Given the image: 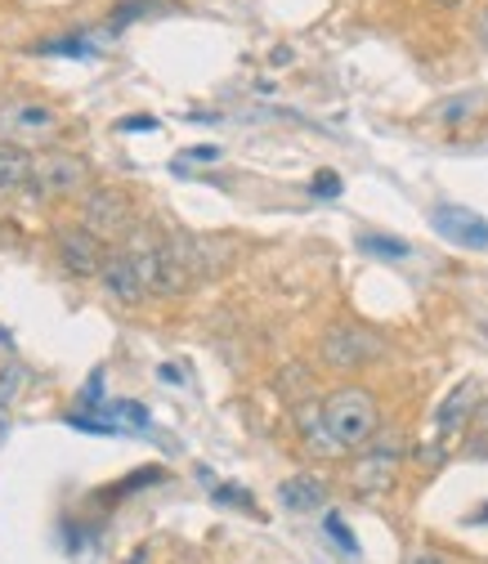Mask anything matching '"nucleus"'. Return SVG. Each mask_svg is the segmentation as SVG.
Instances as JSON below:
<instances>
[{
    "label": "nucleus",
    "mask_w": 488,
    "mask_h": 564,
    "mask_svg": "<svg viewBox=\"0 0 488 564\" xmlns=\"http://www.w3.org/2000/svg\"><path fill=\"white\" fill-rule=\"evenodd\" d=\"M58 256L77 278L104 273V251H99V238L90 229H58Z\"/></svg>",
    "instance_id": "obj_8"
},
{
    "label": "nucleus",
    "mask_w": 488,
    "mask_h": 564,
    "mask_svg": "<svg viewBox=\"0 0 488 564\" xmlns=\"http://www.w3.org/2000/svg\"><path fill=\"white\" fill-rule=\"evenodd\" d=\"M99 386H104V372H90V386H86V403H99V399H104V390H99Z\"/></svg>",
    "instance_id": "obj_20"
},
{
    "label": "nucleus",
    "mask_w": 488,
    "mask_h": 564,
    "mask_svg": "<svg viewBox=\"0 0 488 564\" xmlns=\"http://www.w3.org/2000/svg\"><path fill=\"white\" fill-rule=\"evenodd\" d=\"M416 564H444V560H435V555H422V560H416Z\"/></svg>",
    "instance_id": "obj_25"
},
{
    "label": "nucleus",
    "mask_w": 488,
    "mask_h": 564,
    "mask_svg": "<svg viewBox=\"0 0 488 564\" xmlns=\"http://www.w3.org/2000/svg\"><path fill=\"white\" fill-rule=\"evenodd\" d=\"M121 130H158V117H126Z\"/></svg>",
    "instance_id": "obj_19"
},
{
    "label": "nucleus",
    "mask_w": 488,
    "mask_h": 564,
    "mask_svg": "<svg viewBox=\"0 0 488 564\" xmlns=\"http://www.w3.org/2000/svg\"><path fill=\"white\" fill-rule=\"evenodd\" d=\"M475 394H479V386L475 381H457L453 386V394L440 403V412H435V426H440V435H453L462 421H466V412L475 408Z\"/></svg>",
    "instance_id": "obj_11"
},
{
    "label": "nucleus",
    "mask_w": 488,
    "mask_h": 564,
    "mask_svg": "<svg viewBox=\"0 0 488 564\" xmlns=\"http://www.w3.org/2000/svg\"><path fill=\"white\" fill-rule=\"evenodd\" d=\"M67 426L86 431V435H121V426H104V421H95V416H67Z\"/></svg>",
    "instance_id": "obj_16"
},
{
    "label": "nucleus",
    "mask_w": 488,
    "mask_h": 564,
    "mask_svg": "<svg viewBox=\"0 0 488 564\" xmlns=\"http://www.w3.org/2000/svg\"><path fill=\"white\" fill-rule=\"evenodd\" d=\"M108 412H112V416H126V421H134V426H149V412L139 408V403H112Z\"/></svg>",
    "instance_id": "obj_17"
},
{
    "label": "nucleus",
    "mask_w": 488,
    "mask_h": 564,
    "mask_svg": "<svg viewBox=\"0 0 488 564\" xmlns=\"http://www.w3.org/2000/svg\"><path fill=\"white\" fill-rule=\"evenodd\" d=\"M381 349H386V345H381L377 332H368V327H359V323H336V327L323 332L318 355H323V364L336 368V372H355V368L381 359Z\"/></svg>",
    "instance_id": "obj_3"
},
{
    "label": "nucleus",
    "mask_w": 488,
    "mask_h": 564,
    "mask_svg": "<svg viewBox=\"0 0 488 564\" xmlns=\"http://www.w3.org/2000/svg\"><path fill=\"white\" fill-rule=\"evenodd\" d=\"M314 193H318V197H336V193H340V180H336L332 171H323V175L314 180Z\"/></svg>",
    "instance_id": "obj_18"
},
{
    "label": "nucleus",
    "mask_w": 488,
    "mask_h": 564,
    "mask_svg": "<svg viewBox=\"0 0 488 564\" xmlns=\"http://www.w3.org/2000/svg\"><path fill=\"white\" fill-rule=\"evenodd\" d=\"M435 6H462V0H435Z\"/></svg>",
    "instance_id": "obj_26"
},
{
    "label": "nucleus",
    "mask_w": 488,
    "mask_h": 564,
    "mask_svg": "<svg viewBox=\"0 0 488 564\" xmlns=\"http://www.w3.org/2000/svg\"><path fill=\"white\" fill-rule=\"evenodd\" d=\"M23 381H28V372H23L19 364H10L6 372H0V408H10V403H14V394L23 390Z\"/></svg>",
    "instance_id": "obj_15"
},
{
    "label": "nucleus",
    "mask_w": 488,
    "mask_h": 564,
    "mask_svg": "<svg viewBox=\"0 0 488 564\" xmlns=\"http://www.w3.org/2000/svg\"><path fill=\"white\" fill-rule=\"evenodd\" d=\"M10 440V408H0V444Z\"/></svg>",
    "instance_id": "obj_23"
},
{
    "label": "nucleus",
    "mask_w": 488,
    "mask_h": 564,
    "mask_svg": "<svg viewBox=\"0 0 488 564\" xmlns=\"http://www.w3.org/2000/svg\"><path fill=\"white\" fill-rule=\"evenodd\" d=\"M32 184L41 193H77L86 184V162L73 158V153H41L36 171H32Z\"/></svg>",
    "instance_id": "obj_6"
},
{
    "label": "nucleus",
    "mask_w": 488,
    "mask_h": 564,
    "mask_svg": "<svg viewBox=\"0 0 488 564\" xmlns=\"http://www.w3.org/2000/svg\"><path fill=\"white\" fill-rule=\"evenodd\" d=\"M475 36H479V45H488V10L479 14V23H475Z\"/></svg>",
    "instance_id": "obj_21"
},
{
    "label": "nucleus",
    "mask_w": 488,
    "mask_h": 564,
    "mask_svg": "<svg viewBox=\"0 0 488 564\" xmlns=\"http://www.w3.org/2000/svg\"><path fill=\"white\" fill-rule=\"evenodd\" d=\"M359 247H364L368 256H386V260H403V256H412V247H408L403 238H390V234H364Z\"/></svg>",
    "instance_id": "obj_13"
},
{
    "label": "nucleus",
    "mask_w": 488,
    "mask_h": 564,
    "mask_svg": "<svg viewBox=\"0 0 488 564\" xmlns=\"http://www.w3.org/2000/svg\"><path fill=\"white\" fill-rule=\"evenodd\" d=\"M158 273H162V242H144V238H134V247L117 251L108 264H104V288L134 305V301H144L149 292H158Z\"/></svg>",
    "instance_id": "obj_2"
},
{
    "label": "nucleus",
    "mask_w": 488,
    "mask_h": 564,
    "mask_svg": "<svg viewBox=\"0 0 488 564\" xmlns=\"http://www.w3.org/2000/svg\"><path fill=\"white\" fill-rule=\"evenodd\" d=\"M431 225H435V234H444L448 242H457L466 251H488V225L470 206H435Z\"/></svg>",
    "instance_id": "obj_5"
},
{
    "label": "nucleus",
    "mask_w": 488,
    "mask_h": 564,
    "mask_svg": "<svg viewBox=\"0 0 488 564\" xmlns=\"http://www.w3.org/2000/svg\"><path fill=\"white\" fill-rule=\"evenodd\" d=\"M82 229H90L95 238H121L130 229V202L117 188H95L82 202Z\"/></svg>",
    "instance_id": "obj_4"
},
{
    "label": "nucleus",
    "mask_w": 488,
    "mask_h": 564,
    "mask_svg": "<svg viewBox=\"0 0 488 564\" xmlns=\"http://www.w3.org/2000/svg\"><path fill=\"white\" fill-rule=\"evenodd\" d=\"M54 126V112L45 104H10L0 112V130L6 134H32V130H45Z\"/></svg>",
    "instance_id": "obj_12"
},
{
    "label": "nucleus",
    "mask_w": 488,
    "mask_h": 564,
    "mask_svg": "<svg viewBox=\"0 0 488 564\" xmlns=\"http://www.w3.org/2000/svg\"><path fill=\"white\" fill-rule=\"evenodd\" d=\"M394 475H399V453L394 448H368L355 462L350 484L364 492V498H372V492H390L394 488Z\"/></svg>",
    "instance_id": "obj_7"
},
{
    "label": "nucleus",
    "mask_w": 488,
    "mask_h": 564,
    "mask_svg": "<svg viewBox=\"0 0 488 564\" xmlns=\"http://www.w3.org/2000/svg\"><path fill=\"white\" fill-rule=\"evenodd\" d=\"M484 520H488V507H484Z\"/></svg>",
    "instance_id": "obj_27"
},
{
    "label": "nucleus",
    "mask_w": 488,
    "mask_h": 564,
    "mask_svg": "<svg viewBox=\"0 0 488 564\" xmlns=\"http://www.w3.org/2000/svg\"><path fill=\"white\" fill-rule=\"evenodd\" d=\"M278 492H283V507L288 511H318L327 502V484L318 475H292Z\"/></svg>",
    "instance_id": "obj_10"
},
{
    "label": "nucleus",
    "mask_w": 488,
    "mask_h": 564,
    "mask_svg": "<svg viewBox=\"0 0 488 564\" xmlns=\"http://www.w3.org/2000/svg\"><path fill=\"white\" fill-rule=\"evenodd\" d=\"M318 416H323V444L327 453H340V448H364L372 435H377V399L359 386H345L336 394H327L318 403Z\"/></svg>",
    "instance_id": "obj_1"
},
{
    "label": "nucleus",
    "mask_w": 488,
    "mask_h": 564,
    "mask_svg": "<svg viewBox=\"0 0 488 564\" xmlns=\"http://www.w3.org/2000/svg\"><path fill=\"white\" fill-rule=\"evenodd\" d=\"M158 377H162V381H171V386H175V381H180V368H171V364H166V368H162V372H158Z\"/></svg>",
    "instance_id": "obj_24"
},
{
    "label": "nucleus",
    "mask_w": 488,
    "mask_h": 564,
    "mask_svg": "<svg viewBox=\"0 0 488 564\" xmlns=\"http://www.w3.org/2000/svg\"><path fill=\"white\" fill-rule=\"evenodd\" d=\"M32 171H36V158L23 144H14V139H0V193L32 184Z\"/></svg>",
    "instance_id": "obj_9"
},
{
    "label": "nucleus",
    "mask_w": 488,
    "mask_h": 564,
    "mask_svg": "<svg viewBox=\"0 0 488 564\" xmlns=\"http://www.w3.org/2000/svg\"><path fill=\"white\" fill-rule=\"evenodd\" d=\"M323 529H327V538H332L345 555H359V542H355V533H350V529H345V520H340V516H327V520H323Z\"/></svg>",
    "instance_id": "obj_14"
},
{
    "label": "nucleus",
    "mask_w": 488,
    "mask_h": 564,
    "mask_svg": "<svg viewBox=\"0 0 488 564\" xmlns=\"http://www.w3.org/2000/svg\"><path fill=\"white\" fill-rule=\"evenodd\" d=\"M188 158H197V162H216V158H220V149H193Z\"/></svg>",
    "instance_id": "obj_22"
}]
</instances>
